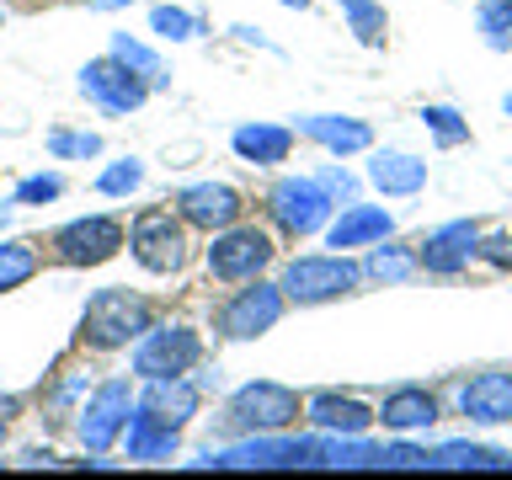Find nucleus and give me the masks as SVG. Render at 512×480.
I'll use <instances>...</instances> for the list:
<instances>
[{
    "label": "nucleus",
    "mask_w": 512,
    "mask_h": 480,
    "mask_svg": "<svg viewBox=\"0 0 512 480\" xmlns=\"http://www.w3.org/2000/svg\"><path fill=\"white\" fill-rule=\"evenodd\" d=\"M80 91H86V102L96 112H107V118H128V112H139L144 102H150V86L128 70L123 59H86V70H80Z\"/></svg>",
    "instance_id": "f8f14e48"
},
{
    "label": "nucleus",
    "mask_w": 512,
    "mask_h": 480,
    "mask_svg": "<svg viewBox=\"0 0 512 480\" xmlns=\"http://www.w3.org/2000/svg\"><path fill=\"white\" fill-rule=\"evenodd\" d=\"M144 187V160H112V166H102V176H96V192L102 198H128V192Z\"/></svg>",
    "instance_id": "2f4dec72"
},
{
    "label": "nucleus",
    "mask_w": 512,
    "mask_h": 480,
    "mask_svg": "<svg viewBox=\"0 0 512 480\" xmlns=\"http://www.w3.org/2000/svg\"><path fill=\"white\" fill-rule=\"evenodd\" d=\"M299 416H304L299 390H288V384H278V379H251L224 400L219 427L235 432V438H246V432H288Z\"/></svg>",
    "instance_id": "20e7f679"
},
{
    "label": "nucleus",
    "mask_w": 512,
    "mask_h": 480,
    "mask_svg": "<svg viewBox=\"0 0 512 480\" xmlns=\"http://www.w3.org/2000/svg\"><path fill=\"white\" fill-rule=\"evenodd\" d=\"M128 251L144 272L155 278H176L192 256V240H187V219L176 208H139L134 224H128Z\"/></svg>",
    "instance_id": "39448f33"
},
{
    "label": "nucleus",
    "mask_w": 512,
    "mask_h": 480,
    "mask_svg": "<svg viewBox=\"0 0 512 480\" xmlns=\"http://www.w3.org/2000/svg\"><path fill=\"white\" fill-rule=\"evenodd\" d=\"M91 11H123V6H134V0H86Z\"/></svg>",
    "instance_id": "a19ab883"
},
{
    "label": "nucleus",
    "mask_w": 512,
    "mask_h": 480,
    "mask_svg": "<svg viewBox=\"0 0 512 480\" xmlns=\"http://www.w3.org/2000/svg\"><path fill=\"white\" fill-rule=\"evenodd\" d=\"M107 54H112V59H123L128 70H134V75H139V80H144V86H150V91H166V86H171L166 64H160V54H155L150 43L128 38V32H112V48H107Z\"/></svg>",
    "instance_id": "a878e982"
},
{
    "label": "nucleus",
    "mask_w": 512,
    "mask_h": 480,
    "mask_svg": "<svg viewBox=\"0 0 512 480\" xmlns=\"http://www.w3.org/2000/svg\"><path fill=\"white\" fill-rule=\"evenodd\" d=\"M294 134H304L310 144H320V150L336 155V160L374 150V128H368L363 118H347V112H299Z\"/></svg>",
    "instance_id": "dca6fc26"
},
{
    "label": "nucleus",
    "mask_w": 512,
    "mask_h": 480,
    "mask_svg": "<svg viewBox=\"0 0 512 480\" xmlns=\"http://www.w3.org/2000/svg\"><path fill=\"white\" fill-rule=\"evenodd\" d=\"M203 363V336L192 326H155L134 342L128 352V368H134V379H176V374H192V368Z\"/></svg>",
    "instance_id": "0eeeda50"
},
{
    "label": "nucleus",
    "mask_w": 512,
    "mask_h": 480,
    "mask_svg": "<svg viewBox=\"0 0 512 480\" xmlns=\"http://www.w3.org/2000/svg\"><path fill=\"white\" fill-rule=\"evenodd\" d=\"M150 326H155V304L134 294V288H96L86 299V310H80V342L91 352L134 347Z\"/></svg>",
    "instance_id": "f03ea898"
},
{
    "label": "nucleus",
    "mask_w": 512,
    "mask_h": 480,
    "mask_svg": "<svg viewBox=\"0 0 512 480\" xmlns=\"http://www.w3.org/2000/svg\"><path fill=\"white\" fill-rule=\"evenodd\" d=\"M22 464H27V470H59V454H54V448H27Z\"/></svg>",
    "instance_id": "58836bf2"
},
{
    "label": "nucleus",
    "mask_w": 512,
    "mask_h": 480,
    "mask_svg": "<svg viewBox=\"0 0 512 480\" xmlns=\"http://www.w3.org/2000/svg\"><path fill=\"white\" fill-rule=\"evenodd\" d=\"M384 235H395V214L379 203H347L342 214H331V224H326L331 251H368Z\"/></svg>",
    "instance_id": "a211bd4d"
},
{
    "label": "nucleus",
    "mask_w": 512,
    "mask_h": 480,
    "mask_svg": "<svg viewBox=\"0 0 512 480\" xmlns=\"http://www.w3.org/2000/svg\"><path fill=\"white\" fill-rule=\"evenodd\" d=\"M134 406H139V400H134V390H128V379H102L86 400H80V411H75L80 448H86V454H107V448L123 438L128 411H134Z\"/></svg>",
    "instance_id": "9d476101"
},
{
    "label": "nucleus",
    "mask_w": 512,
    "mask_h": 480,
    "mask_svg": "<svg viewBox=\"0 0 512 480\" xmlns=\"http://www.w3.org/2000/svg\"><path fill=\"white\" fill-rule=\"evenodd\" d=\"M502 112H507V118H512V96H507V102H502Z\"/></svg>",
    "instance_id": "37998d69"
},
{
    "label": "nucleus",
    "mask_w": 512,
    "mask_h": 480,
    "mask_svg": "<svg viewBox=\"0 0 512 480\" xmlns=\"http://www.w3.org/2000/svg\"><path fill=\"white\" fill-rule=\"evenodd\" d=\"M379 470H432L427 464V448L411 443V438H395L379 448Z\"/></svg>",
    "instance_id": "c9c22d12"
},
{
    "label": "nucleus",
    "mask_w": 512,
    "mask_h": 480,
    "mask_svg": "<svg viewBox=\"0 0 512 480\" xmlns=\"http://www.w3.org/2000/svg\"><path fill=\"white\" fill-rule=\"evenodd\" d=\"M336 11H342L347 32L363 48H384V38H390V16H384L379 0H336Z\"/></svg>",
    "instance_id": "bb28decb"
},
{
    "label": "nucleus",
    "mask_w": 512,
    "mask_h": 480,
    "mask_svg": "<svg viewBox=\"0 0 512 480\" xmlns=\"http://www.w3.org/2000/svg\"><path fill=\"white\" fill-rule=\"evenodd\" d=\"M475 262H486V267H496V272H512V230H496V235L480 230Z\"/></svg>",
    "instance_id": "e433bc0d"
},
{
    "label": "nucleus",
    "mask_w": 512,
    "mask_h": 480,
    "mask_svg": "<svg viewBox=\"0 0 512 480\" xmlns=\"http://www.w3.org/2000/svg\"><path fill=\"white\" fill-rule=\"evenodd\" d=\"M427 464L432 470H512V454L491 443H438L427 448Z\"/></svg>",
    "instance_id": "393cba45"
},
{
    "label": "nucleus",
    "mask_w": 512,
    "mask_h": 480,
    "mask_svg": "<svg viewBox=\"0 0 512 480\" xmlns=\"http://www.w3.org/2000/svg\"><path fill=\"white\" fill-rule=\"evenodd\" d=\"M459 416L475 427H507L512 422V374L507 368H486V374L459 384Z\"/></svg>",
    "instance_id": "f3484780"
},
{
    "label": "nucleus",
    "mask_w": 512,
    "mask_h": 480,
    "mask_svg": "<svg viewBox=\"0 0 512 480\" xmlns=\"http://www.w3.org/2000/svg\"><path fill=\"white\" fill-rule=\"evenodd\" d=\"M123 448H128V464H166L182 448V427H171L155 411L134 406L128 411V427H123Z\"/></svg>",
    "instance_id": "aec40b11"
},
{
    "label": "nucleus",
    "mask_w": 512,
    "mask_h": 480,
    "mask_svg": "<svg viewBox=\"0 0 512 480\" xmlns=\"http://www.w3.org/2000/svg\"><path fill=\"white\" fill-rule=\"evenodd\" d=\"M0 22H6V11H0Z\"/></svg>",
    "instance_id": "a18cd8bd"
},
{
    "label": "nucleus",
    "mask_w": 512,
    "mask_h": 480,
    "mask_svg": "<svg viewBox=\"0 0 512 480\" xmlns=\"http://www.w3.org/2000/svg\"><path fill=\"white\" fill-rule=\"evenodd\" d=\"M176 214L187 219V230H230V224H240V214H246V198L230 187V182H192L176 192Z\"/></svg>",
    "instance_id": "4468645a"
},
{
    "label": "nucleus",
    "mask_w": 512,
    "mask_h": 480,
    "mask_svg": "<svg viewBox=\"0 0 512 480\" xmlns=\"http://www.w3.org/2000/svg\"><path fill=\"white\" fill-rule=\"evenodd\" d=\"M54 198H64V176L59 171H38V176H27V182H16V192H11L16 208H43Z\"/></svg>",
    "instance_id": "473e14b6"
},
{
    "label": "nucleus",
    "mask_w": 512,
    "mask_h": 480,
    "mask_svg": "<svg viewBox=\"0 0 512 480\" xmlns=\"http://www.w3.org/2000/svg\"><path fill=\"white\" fill-rule=\"evenodd\" d=\"M283 310H288V299H283V288H278V283L246 278L230 299L219 304L214 326H219L224 342H256V336H267L272 326H278Z\"/></svg>",
    "instance_id": "6e6552de"
},
{
    "label": "nucleus",
    "mask_w": 512,
    "mask_h": 480,
    "mask_svg": "<svg viewBox=\"0 0 512 480\" xmlns=\"http://www.w3.org/2000/svg\"><path fill=\"white\" fill-rule=\"evenodd\" d=\"M416 246H400L395 235H384L368 246L363 256V283H379V288H400V283H411L416 278Z\"/></svg>",
    "instance_id": "b1692460"
},
{
    "label": "nucleus",
    "mask_w": 512,
    "mask_h": 480,
    "mask_svg": "<svg viewBox=\"0 0 512 480\" xmlns=\"http://www.w3.org/2000/svg\"><path fill=\"white\" fill-rule=\"evenodd\" d=\"M438 416H443V406H438V395H432L427 384H395V390H384L374 422L384 432H395V438H416V432L438 427Z\"/></svg>",
    "instance_id": "2eb2a0df"
},
{
    "label": "nucleus",
    "mask_w": 512,
    "mask_h": 480,
    "mask_svg": "<svg viewBox=\"0 0 512 480\" xmlns=\"http://www.w3.org/2000/svg\"><path fill=\"white\" fill-rule=\"evenodd\" d=\"M283 6H288V11H304V6H310V0H283Z\"/></svg>",
    "instance_id": "79ce46f5"
},
{
    "label": "nucleus",
    "mask_w": 512,
    "mask_h": 480,
    "mask_svg": "<svg viewBox=\"0 0 512 480\" xmlns=\"http://www.w3.org/2000/svg\"><path fill=\"white\" fill-rule=\"evenodd\" d=\"M0 224H6V208H0Z\"/></svg>",
    "instance_id": "c03bdc74"
},
{
    "label": "nucleus",
    "mask_w": 512,
    "mask_h": 480,
    "mask_svg": "<svg viewBox=\"0 0 512 480\" xmlns=\"http://www.w3.org/2000/svg\"><path fill=\"white\" fill-rule=\"evenodd\" d=\"M139 406L155 411L160 422H171V427H187L192 416H198V406H203V384L187 379V374H176V379H144Z\"/></svg>",
    "instance_id": "4be33fe9"
},
{
    "label": "nucleus",
    "mask_w": 512,
    "mask_h": 480,
    "mask_svg": "<svg viewBox=\"0 0 512 480\" xmlns=\"http://www.w3.org/2000/svg\"><path fill=\"white\" fill-rule=\"evenodd\" d=\"M150 32L166 38V43H192L203 32V22L192 11H182V6H150Z\"/></svg>",
    "instance_id": "7c9ffc66"
},
{
    "label": "nucleus",
    "mask_w": 512,
    "mask_h": 480,
    "mask_svg": "<svg viewBox=\"0 0 512 480\" xmlns=\"http://www.w3.org/2000/svg\"><path fill=\"white\" fill-rule=\"evenodd\" d=\"M475 27H480L491 54H512V0H480Z\"/></svg>",
    "instance_id": "c756f323"
},
{
    "label": "nucleus",
    "mask_w": 512,
    "mask_h": 480,
    "mask_svg": "<svg viewBox=\"0 0 512 480\" xmlns=\"http://www.w3.org/2000/svg\"><path fill=\"white\" fill-rule=\"evenodd\" d=\"M43 256L32 251V240H0V294H11V288H22L38 278Z\"/></svg>",
    "instance_id": "cd10ccee"
},
{
    "label": "nucleus",
    "mask_w": 512,
    "mask_h": 480,
    "mask_svg": "<svg viewBox=\"0 0 512 480\" xmlns=\"http://www.w3.org/2000/svg\"><path fill=\"white\" fill-rule=\"evenodd\" d=\"M422 123H427L432 144H443V150L470 144V118H464L459 107H448V102H427V107H422Z\"/></svg>",
    "instance_id": "c85d7f7f"
},
{
    "label": "nucleus",
    "mask_w": 512,
    "mask_h": 480,
    "mask_svg": "<svg viewBox=\"0 0 512 480\" xmlns=\"http://www.w3.org/2000/svg\"><path fill=\"white\" fill-rule=\"evenodd\" d=\"M48 155H54V160H91V155H102V134L54 128V134H48Z\"/></svg>",
    "instance_id": "f704fd0d"
},
{
    "label": "nucleus",
    "mask_w": 512,
    "mask_h": 480,
    "mask_svg": "<svg viewBox=\"0 0 512 480\" xmlns=\"http://www.w3.org/2000/svg\"><path fill=\"white\" fill-rule=\"evenodd\" d=\"M475 246H480V224L475 219H448L438 230H427L416 240V267L427 278H459L464 267L475 262Z\"/></svg>",
    "instance_id": "ddd939ff"
},
{
    "label": "nucleus",
    "mask_w": 512,
    "mask_h": 480,
    "mask_svg": "<svg viewBox=\"0 0 512 480\" xmlns=\"http://www.w3.org/2000/svg\"><path fill=\"white\" fill-rule=\"evenodd\" d=\"M272 267V235L262 224H230V230H214V246H208V278L219 283H246L262 278Z\"/></svg>",
    "instance_id": "9b49d317"
},
{
    "label": "nucleus",
    "mask_w": 512,
    "mask_h": 480,
    "mask_svg": "<svg viewBox=\"0 0 512 480\" xmlns=\"http://www.w3.org/2000/svg\"><path fill=\"white\" fill-rule=\"evenodd\" d=\"M86 384H91L86 374H59V384H54V390L43 395V406L54 411V422H64V416H75V411H80V400L91 395Z\"/></svg>",
    "instance_id": "72a5a7b5"
},
{
    "label": "nucleus",
    "mask_w": 512,
    "mask_h": 480,
    "mask_svg": "<svg viewBox=\"0 0 512 480\" xmlns=\"http://www.w3.org/2000/svg\"><path fill=\"white\" fill-rule=\"evenodd\" d=\"M267 214L288 240H310L331 224L336 203L315 176H278V182L267 187Z\"/></svg>",
    "instance_id": "423d86ee"
},
{
    "label": "nucleus",
    "mask_w": 512,
    "mask_h": 480,
    "mask_svg": "<svg viewBox=\"0 0 512 480\" xmlns=\"http://www.w3.org/2000/svg\"><path fill=\"white\" fill-rule=\"evenodd\" d=\"M283 299L299 304V310H315V304H336L363 288V262H352V251H320V256H294L283 267Z\"/></svg>",
    "instance_id": "7ed1b4c3"
},
{
    "label": "nucleus",
    "mask_w": 512,
    "mask_h": 480,
    "mask_svg": "<svg viewBox=\"0 0 512 480\" xmlns=\"http://www.w3.org/2000/svg\"><path fill=\"white\" fill-rule=\"evenodd\" d=\"M16 411H22V400H16V395H6V400H0V443H6V432H11V416Z\"/></svg>",
    "instance_id": "ea45409f"
},
{
    "label": "nucleus",
    "mask_w": 512,
    "mask_h": 480,
    "mask_svg": "<svg viewBox=\"0 0 512 480\" xmlns=\"http://www.w3.org/2000/svg\"><path fill=\"white\" fill-rule=\"evenodd\" d=\"M331 432L320 438H288V432H246L230 448H208L192 470H326Z\"/></svg>",
    "instance_id": "f257e3e1"
},
{
    "label": "nucleus",
    "mask_w": 512,
    "mask_h": 480,
    "mask_svg": "<svg viewBox=\"0 0 512 480\" xmlns=\"http://www.w3.org/2000/svg\"><path fill=\"white\" fill-rule=\"evenodd\" d=\"M363 176L374 192H384V198H416V192L427 187V160L411 155V150H374Z\"/></svg>",
    "instance_id": "412c9836"
},
{
    "label": "nucleus",
    "mask_w": 512,
    "mask_h": 480,
    "mask_svg": "<svg viewBox=\"0 0 512 480\" xmlns=\"http://www.w3.org/2000/svg\"><path fill=\"white\" fill-rule=\"evenodd\" d=\"M304 416H310L315 432H331V438H363L374 427V411L358 395H342V390H315L304 400Z\"/></svg>",
    "instance_id": "6ab92c4d"
},
{
    "label": "nucleus",
    "mask_w": 512,
    "mask_h": 480,
    "mask_svg": "<svg viewBox=\"0 0 512 480\" xmlns=\"http://www.w3.org/2000/svg\"><path fill=\"white\" fill-rule=\"evenodd\" d=\"M230 150H235V160H246V166H283L288 150H294V128H283V123H240L230 134Z\"/></svg>",
    "instance_id": "5701e85b"
},
{
    "label": "nucleus",
    "mask_w": 512,
    "mask_h": 480,
    "mask_svg": "<svg viewBox=\"0 0 512 480\" xmlns=\"http://www.w3.org/2000/svg\"><path fill=\"white\" fill-rule=\"evenodd\" d=\"M48 246H54V262H59V267L86 272V267H107L112 256L128 246V230H123L112 214H86V219L59 224Z\"/></svg>",
    "instance_id": "1a4fd4ad"
},
{
    "label": "nucleus",
    "mask_w": 512,
    "mask_h": 480,
    "mask_svg": "<svg viewBox=\"0 0 512 480\" xmlns=\"http://www.w3.org/2000/svg\"><path fill=\"white\" fill-rule=\"evenodd\" d=\"M315 182L331 192V203H336V208L358 203V176H352V171H342V166H320V171H315Z\"/></svg>",
    "instance_id": "4c0bfd02"
}]
</instances>
